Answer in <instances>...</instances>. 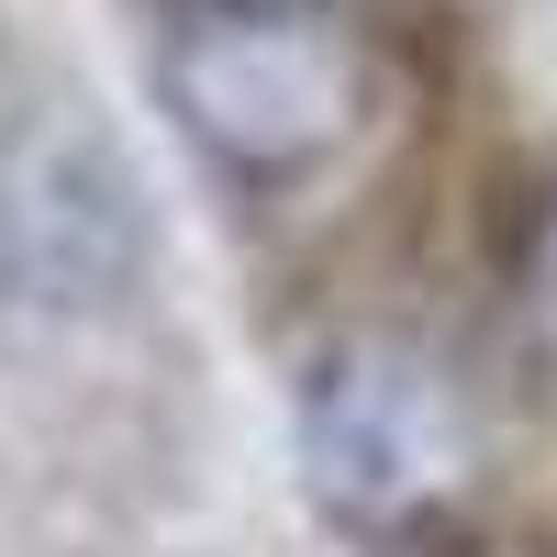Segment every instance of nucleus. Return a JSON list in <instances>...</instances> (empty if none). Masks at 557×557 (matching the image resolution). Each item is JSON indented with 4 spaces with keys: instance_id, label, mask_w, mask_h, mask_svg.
I'll return each mask as SVG.
<instances>
[{
    "instance_id": "obj_1",
    "label": "nucleus",
    "mask_w": 557,
    "mask_h": 557,
    "mask_svg": "<svg viewBox=\"0 0 557 557\" xmlns=\"http://www.w3.org/2000/svg\"><path fill=\"white\" fill-rule=\"evenodd\" d=\"M491 469L480 391L424 335H346L301 391V480L346 535H424Z\"/></svg>"
},
{
    "instance_id": "obj_2",
    "label": "nucleus",
    "mask_w": 557,
    "mask_h": 557,
    "mask_svg": "<svg viewBox=\"0 0 557 557\" xmlns=\"http://www.w3.org/2000/svg\"><path fill=\"white\" fill-rule=\"evenodd\" d=\"M168 112L235 178H301L368 123V45L323 0H223L190 12L157 57Z\"/></svg>"
},
{
    "instance_id": "obj_3",
    "label": "nucleus",
    "mask_w": 557,
    "mask_h": 557,
    "mask_svg": "<svg viewBox=\"0 0 557 557\" xmlns=\"http://www.w3.org/2000/svg\"><path fill=\"white\" fill-rule=\"evenodd\" d=\"M146 278V178L89 112L45 101L0 134V301L101 312Z\"/></svg>"
},
{
    "instance_id": "obj_4",
    "label": "nucleus",
    "mask_w": 557,
    "mask_h": 557,
    "mask_svg": "<svg viewBox=\"0 0 557 557\" xmlns=\"http://www.w3.org/2000/svg\"><path fill=\"white\" fill-rule=\"evenodd\" d=\"M524 312H535V335L557 346V201L535 212V235H524Z\"/></svg>"
}]
</instances>
